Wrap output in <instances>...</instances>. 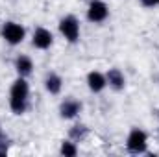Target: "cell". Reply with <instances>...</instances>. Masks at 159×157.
Returning a JSON list of instances; mask_svg holds the SVG:
<instances>
[{"label": "cell", "instance_id": "1", "mask_svg": "<svg viewBox=\"0 0 159 157\" xmlns=\"http://www.w3.org/2000/svg\"><path fill=\"white\" fill-rule=\"evenodd\" d=\"M30 94H32V89H30V81L28 78H22V76H17L13 79V83L9 85V92H7V105H9V111L17 117L24 115L30 107Z\"/></svg>", "mask_w": 159, "mask_h": 157}, {"label": "cell", "instance_id": "2", "mask_svg": "<svg viewBox=\"0 0 159 157\" xmlns=\"http://www.w3.org/2000/svg\"><path fill=\"white\" fill-rule=\"evenodd\" d=\"M59 35L67 41L69 44H76L81 39V22L76 15H65L57 22Z\"/></svg>", "mask_w": 159, "mask_h": 157}, {"label": "cell", "instance_id": "3", "mask_svg": "<svg viewBox=\"0 0 159 157\" xmlns=\"http://www.w3.org/2000/svg\"><path fill=\"white\" fill-rule=\"evenodd\" d=\"M150 137L143 128H131L126 137V150L131 155H143L148 152Z\"/></svg>", "mask_w": 159, "mask_h": 157}, {"label": "cell", "instance_id": "4", "mask_svg": "<svg viewBox=\"0 0 159 157\" xmlns=\"http://www.w3.org/2000/svg\"><path fill=\"white\" fill-rule=\"evenodd\" d=\"M0 37L9 46H20L26 41V28L17 20H6L0 26Z\"/></svg>", "mask_w": 159, "mask_h": 157}, {"label": "cell", "instance_id": "5", "mask_svg": "<svg viewBox=\"0 0 159 157\" xmlns=\"http://www.w3.org/2000/svg\"><path fill=\"white\" fill-rule=\"evenodd\" d=\"M85 17L91 24H104L109 19V6L104 0H91L85 11Z\"/></svg>", "mask_w": 159, "mask_h": 157}, {"label": "cell", "instance_id": "6", "mask_svg": "<svg viewBox=\"0 0 159 157\" xmlns=\"http://www.w3.org/2000/svg\"><path fill=\"white\" fill-rule=\"evenodd\" d=\"M81 111H83V104L74 96H67L65 100H61L59 109H57L61 120H76L81 115Z\"/></svg>", "mask_w": 159, "mask_h": 157}, {"label": "cell", "instance_id": "7", "mask_svg": "<svg viewBox=\"0 0 159 157\" xmlns=\"http://www.w3.org/2000/svg\"><path fill=\"white\" fill-rule=\"evenodd\" d=\"M30 39H32V46L41 52H46L54 46V34L44 26H35Z\"/></svg>", "mask_w": 159, "mask_h": 157}, {"label": "cell", "instance_id": "8", "mask_svg": "<svg viewBox=\"0 0 159 157\" xmlns=\"http://www.w3.org/2000/svg\"><path fill=\"white\" fill-rule=\"evenodd\" d=\"M85 83H87V89L93 92V94H102L106 89H107V79H106V72L102 70H89L87 76H85Z\"/></svg>", "mask_w": 159, "mask_h": 157}, {"label": "cell", "instance_id": "9", "mask_svg": "<svg viewBox=\"0 0 159 157\" xmlns=\"http://www.w3.org/2000/svg\"><path fill=\"white\" fill-rule=\"evenodd\" d=\"M106 79H107V87H109L111 91H115V92H122V91L126 89V83H128L126 74H124L120 69H117V67L107 69Z\"/></svg>", "mask_w": 159, "mask_h": 157}, {"label": "cell", "instance_id": "10", "mask_svg": "<svg viewBox=\"0 0 159 157\" xmlns=\"http://www.w3.org/2000/svg\"><path fill=\"white\" fill-rule=\"evenodd\" d=\"M13 69L17 72V76H22V78H30L34 74V69H35V63L30 56L26 54H19L15 59H13Z\"/></svg>", "mask_w": 159, "mask_h": 157}, {"label": "cell", "instance_id": "11", "mask_svg": "<svg viewBox=\"0 0 159 157\" xmlns=\"http://www.w3.org/2000/svg\"><path fill=\"white\" fill-rule=\"evenodd\" d=\"M63 78L57 74V72H48L44 79H43V85H44V91L50 94V96H59L61 91H63Z\"/></svg>", "mask_w": 159, "mask_h": 157}, {"label": "cell", "instance_id": "12", "mask_svg": "<svg viewBox=\"0 0 159 157\" xmlns=\"http://www.w3.org/2000/svg\"><path fill=\"white\" fill-rule=\"evenodd\" d=\"M59 154L65 157H76L80 154L78 142H74L72 139H63L59 144Z\"/></svg>", "mask_w": 159, "mask_h": 157}, {"label": "cell", "instance_id": "13", "mask_svg": "<svg viewBox=\"0 0 159 157\" xmlns=\"http://www.w3.org/2000/svg\"><path fill=\"white\" fill-rule=\"evenodd\" d=\"M89 129L83 126V124H74L70 129H69V139H72L74 142H81L85 137H87Z\"/></svg>", "mask_w": 159, "mask_h": 157}, {"label": "cell", "instance_id": "14", "mask_svg": "<svg viewBox=\"0 0 159 157\" xmlns=\"http://www.w3.org/2000/svg\"><path fill=\"white\" fill-rule=\"evenodd\" d=\"M141 6L146 9H154V7H159V0H141Z\"/></svg>", "mask_w": 159, "mask_h": 157}, {"label": "cell", "instance_id": "15", "mask_svg": "<svg viewBox=\"0 0 159 157\" xmlns=\"http://www.w3.org/2000/svg\"><path fill=\"white\" fill-rule=\"evenodd\" d=\"M6 139V135H4V129H2V126H0V141H4Z\"/></svg>", "mask_w": 159, "mask_h": 157}, {"label": "cell", "instance_id": "16", "mask_svg": "<svg viewBox=\"0 0 159 157\" xmlns=\"http://www.w3.org/2000/svg\"><path fill=\"white\" fill-rule=\"evenodd\" d=\"M157 120H159V109H157Z\"/></svg>", "mask_w": 159, "mask_h": 157}, {"label": "cell", "instance_id": "17", "mask_svg": "<svg viewBox=\"0 0 159 157\" xmlns=\"http://www.w3.org/2000/svg\"><path fill=\"white\" fill-rule=\"evenodd\" d=\"M157 83H159V76H157Z\"/></svg>", "mask_w": 159, "mask_h": 157}]
</instances>
